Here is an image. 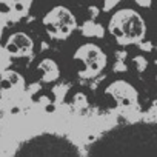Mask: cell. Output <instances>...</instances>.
I'll use <instances>...</instances> for the list:
<instances>
[{
	"label": "cell",
	"mask_w": 157,
	"mask_h": 157,
	"mask_svg": "<svg viewBox=\"0 0 157 157\" xmlns=\"http://www.w3.org/2000/svg\"><path fill=\"white\" fill-rule=\"evenodd\" d=\"M13 157H83L78 148L59 134H39L23 142Z\"/></svg>",
	"instance_id": "1"
},
{
	"label": "cell",
	"mask_w": 157,
	"mask_h": 157,
	"mask_svg": "<svg viewBox=\"0 0 157 157\" xmlns=\"http://www.w3.org/2000/svg\"><path fill=\"white\" fill-rule=\"evenodd\" d=\"M113 29L123 42L134 43L143 39L146 26L143 19L137 13H134L132 10H123L114 17Z\"/></svg>",
	"instance_id": "2"
},
{
	"label": "cell",
	"mask_w": 157,
	"mask_h": 157,
	"mask_svg": "<svg viewBox=\"0 0 157 157\" xmlns=\"http://www.w3.org/2000/svg\"><path fill=\"white\" fill-rule=\"evenodd\" d=\"M134 62H136V65H137V68H139L140 71H145L146 66H148V62H146L145 57H136Z\"/></svg>",
	"instance_id": "3"
},
{
	"label": "cell",
	"mask_w": 157,
	"mask_h": 157,
	"mask_svg": "<svg viewBox=\"0 0 157 157\" xmlns=\"http://www.w3.org/2000/svg\"><path fill=\"white\" fill-rule=\"evenodd\" d=\"M139 48L143 49V51H151L152 49V45L149 42H145V43H139Z\"/></svg>",
	"instance_id": "4"
},
{
	"label": "cell",
	"mask_w": 157,
	"mask_h": 157,
	"mask_svg": "<svg viewBox=\"0 0 157 157\" xmlns=\"http://www.w3.org/2000/svg\"><path fill=\"white\" fill-rule=\"evenodd\" d=\"M136 2H137L140 6H143V8H149V6H151V0H136Z\"/></svg>",
	"instance_id": "5"
},
{
	"label": "cell",
	"mask_w": 157,
	"mask_h": 157,
	"mask_svg": "<svg viewBox=\"0 0 157 157\" xmlns=\"http://www.w3.org/2000/svg\"><path fill=\"white\" fill-rule=\"evenodd\" d=\"M155 85H157V75H155Z\"/></svg>",
	"instance_id": "6"
},
{
	"label": "cell",
	"mask_w": 157,
	"mask_h": 157,
	"mask_svg": "<svg viewBox=\"0 0 157 157\" xmlns=\"http://www.w3.org/2000/svg\"><path fill=\"white\" fill-rule=\"evenodd\" d=\"M155 49H157V45H155Z\"/></svg>",
	"instance_id": "7"
}]
</instances>
